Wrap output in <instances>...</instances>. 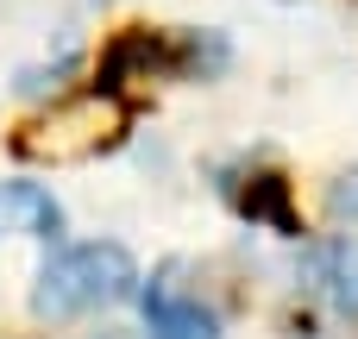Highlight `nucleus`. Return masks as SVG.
<instances>
[{
  "mask_svg": "<svg viewBox=\"0 0 358 339\" xmlns=\"http://www.w3.org/2000/svg\"><path fill=\"white\" fill-rule=\"evenodd\" d=\"M120 132H126V113L113 107V88H101V94H82L63 113L38 120L19 138V151H31V157H94V151L120 145Z\"/></svg>",
  "mask_w": 358,
  "mask_h": 339,
  "instance_id": "2",
  "label": "nucleus"
},
{
  "mask_svg": "<svg viewBox=\"0 0 358 339\" xmlns=\"http://www.w3.org/2000/svg\"><path fill=\"white\" fill-rule=\"evenodd\" d=\"M145 333L151 339H227L220 333V315L170 283H151L145 289Z\"/></svg>",
  "mask_w": 358,
  "mask_h": 339,
  "instance_id": "5",
  "label": "nucleus"
},
{
  "mask_svg": "<svg viewBox=\"0 0 358 339\" xmlns=\"http://www.w3.org/2000/svg\"><path fill=\"white\" fill-rule=\"evenodd\" d=\"M296 283H302V296H315L340 321H358V239L352 233L308 239L302 245V264H296Z\"/></svg>",
  "mask_w": 358,
  "mask_h": 339,
  "instance_id": "3",
  "label": "nucleus"
},
{
  "mask_svg": "<svg viewBox=\"0 0 358 339\" xmlns=\"http://www.w3.org/2000/svg\"><path fill=\"white\" fill-rule=\"evenodd\" d=\"M327 214L358 226V170H340V176L327 182Z\"/></svg>",
  "mask_w": 358,
  "mask_h": 339,
  "instance_id": "7",
  "label": "nucleus"
},
{
  "mask_svg": "<svg viewBox=\"0 0 358 339\" xmlns=\"http://www.w3.org/2000/svg\"><path fill=\"white\" fill-rule=\"evenodd\" d=\"M138 296V264L126 245L113 239H88V245H63L38 283H31V315L38 321H76V315H94V308H113Z\"/></svg>",
  "mask_w": 358,
  "mask_h": 339,
  "instance_id": "1",
  "label": "nucleus"
},
{
  "mask_svg": "<svg viewBox=\"0 0 358 339\" xmlns=\"http://www.w3.org/2000/svg\"><path fill=\"white\" fill-rule=\"evenodd\" d=\"M227 195H233V208H239L252 226H271V233H283V239H302V214H296L289 182H283L277 170H245V176L227 182Z\"/></svg>",
  "mask_w": 358,
  "mask_h": 339,
  "instance_id": "4",
  "label": "nucleus"
},
{
  "mask_svg": "<svg viewBox=\"0 0 358 339\" xmlns=\"http://www.w3.org/2000/svg\"><path fill=\"white\" fill-rule=\"evenodd\" d=\"M0 233H31V239H57L63 233V208L44 182H0Z\"/></svg>",
  "mask_w": 358,
  "mask_h": 339,
  "instance_id": "6",
  "label": "nucleus"
}]
</instances>
